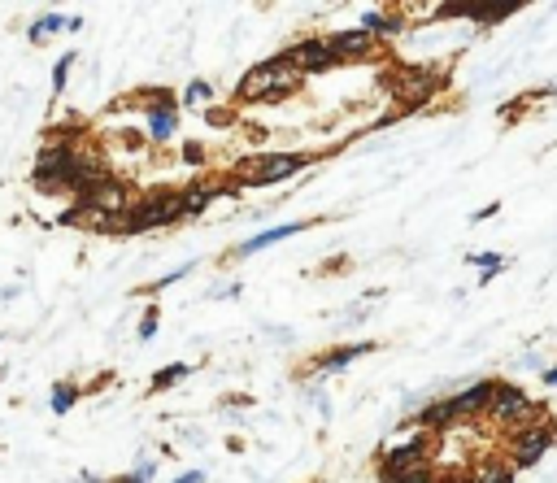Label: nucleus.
Segmentation results:
<instances>
[{
	"mask_svg": "<svg viewBox=\"0 0 557 483\" xmlns=\"http://www.w3.org/2000/svg\"><path fill=\"white\" fill-rule=\"evenodd\" d=\"M174 135V100L166 92H157V100L148 105V140L153 144H166Z\"/></svg>",
	"mask_w": 557,
	"mask_h": 483,
	"instance_id": "9",
	"label": "nucleus"
},
{
	"mask_svg": "<svg viewBox=\"0 0 557 483\" xmlns=\"http://www.w3.org/2000/svg\"><path fill=\"white\" fill-rule=\"evenodd\" d=\"M61 26H66V18H61V14H44L40 23L26 31V40H31V44H44V40H49V35H57Z\"/></svg>",
	"mask_w": 557,
	"mask_h": 483,
	"instance_id": "18",
	"label": "nucleus"
},
{
	"mask_svg": "<svg viewBox=\"0 0 557 483\" xmlns=\"http://www.w3.org/2000/svg\"><path fill=\"white\" fill-rule=\"evenodd\" d=\"M427 449H432V435H413V440H401V444H392L388 453L379 458V479L392 483L396 475H405L413 466H427Z\"/></svg>",
	"mask_w": 557,
	"mask_h": 483,
	"instance_id": "6",
	"label": "nucleus"
},
{
	"mask_svg": "<svg viewBox=\"0 0 557 483\" xmlns=\"http://www.w3.org/2000/svg\"><path fill=\"white\" fill-rule=\"evenodd\" d=\"M200 157H205V144H192V140H188V144H183V162L192 166V162H200Z\"/></svg>",
	"mask_w": 557,
	"mask_h": 483,
	"instance_id": "25",
	"label": "nucleus"
},
{
	"mask_svg": "<svg viewBox=\"0 0 557 483\" xmlns=\"http://www.w3.org/2000/svg\"><path fill=\"white\" fill-rule=\"evenodd\" d=\"M453 418H458V413H453V405H449V401H436V405H427V410H422V427H449Z\"/></svg>",
	"mask_w": 557,
	"mask_h": 483,
	"instance_id": "21",
	"label": "nucleus"
},
{
	"mask_svg": "<svg viewBox=\"0 0 557 483\" xmlns=\"http://www.w3.org/2000/svg\"><path fill=\"white\" fill-rule=\"evenodd\" d=\"M222 196L218 183H192V188H183L179 192V205H183V214H200L205 205H214Z\"/></svg>",
	"mask_w": 557,
	"mask_h": 483,
	"instance_id": "14",
	"label": "nucleus"
},
{
	"mask_svg": "<svg viewBox=\"0 0 557 483\" xmlns=\"http://www.w3.org/2000/svg\"><path fill=\"white\" fill-rule=\"evenodd\" d=\"M370 348H375L370 339L344 344V348H336V353H322V358H314V370H327V375H331V370H344V366H353L357 358H362V353H370Z\"/></svg>",
	"mask_w": 557,
	"mask_h": 483,
	"instance_id": "13",
	"label": "nucleus"
},
{
	"mask_svg": "<svg viewBox=\"0 0 557 483\" xmlns=\"http://www.w3.org/2000/svg\"><path fill=\"white\" fill-rule=\"evenodd\" d=\"M305 166H310V157H301V153H262V157H244L240 179L253 188H266V183H283L292 174H301Z\"/></svg>",
	"mask_w": 557,
	"mask_h": 483,
	"instance_id": "5",
	"label": "nucleus"
},
{
	"mask_svg": "<svg viewBox=\"0 0 557 483\" xmlns=\"http://www.w3.org/2000/svg\"><path fill=\"white\" fill-rule=\"evenodd\" d=\"M544 384L557 387V366H549V370H544Z\"/></svg>",
	"mask_w": 557,
	"mask_h": 483,
	"instance_id": "27",
	"label": "nucleus"
},
{
	"mask_svg": "<svg viewBox=\"0 0 557 483\" xmlns=\"http://www.w3.org/2000/svg\"><path fill=\"white\" fill-rule=\"evenodd\" d=\"M188 375H192V366L188 362H170L166 370H157V375H153V392H166V387H174V384H183V379H188Z\"/></svg>",
	"mask_w": 557,
	"mask_h": 483,
	"instance_id": "16",
	"label": "nucleus"
},
{
	"mask_svg": "<svg viewBox=\"0 0 557 483\" xmlns=\"http://www.w3.org/2000/svg\"><path fill=\"white\" fill-rule=\"evenodd\" d=\"M296 88H301V70L288 61V52H279V57H270V61H262V66H253L244 74L240 88H236V100H244V105H253V100H283Z\"/></svg>",
	"mask_w": 557,
	"mask_h": 483,
	"instance_id": "1",
	"label": "nucleus"
},
{
	"mask_svg": "<svg viewBox=\"0 0 557 483\" xmlns=\"http://www.w3.org/2000/svg\"><path fill=\"white\" fill-rule=\"evenodd\" d=\"M487 413H492L497 423H506L509 432L532 427V423H544V405H535L518 384H497V392H492V410Z\"/></svg>",
	"mask_w": 557,
	"mask_h": 483,
	"instance_id": "4",
	"label": "nucleus"
},
{
	"mask_svg": "<svg viewBox=\"0 0 557 483\" xmlns=\"http://www.w3.org/2000/svg\"><path fill=\"white\" fill-rule=\"evenodd\" d=\"M314 222H279V227H270V231H257V236H248L244 244H236V257H253V253H262V248H270V244L279 240H292L296 231H310Z\"/></svg>",
	"mask_w": 557,
	"mask_h": 483,
	"instance_id": "8",
	"label": "nucleus"
},
{
	"mask_svg": "<svg viewBox=\"0 0 557 483\" xmlns=\"http://www.w3.org/2000/svg\"><path fill=\"white\" fill-rule=\"evenodd\" d=\"M114 483H144L140 475H122V479H114Z\"/></svg>",
	"mask_w": 557,
	"mask_h": 483,
	"instance_id": "28",
	"label": "nucleus"
},
{
	"mask_svg": "<svg viewBox=\"0 0 557 483\" xmlns=\"http://www.w3.org/2000/svg\"><path fill=\"white\" fill-rule=\"evenodd\" d=\"M401 18H392V14H379V9H366L362 14V31H370V35H396L401 31Z\"/></svg>",
	"mask_w": 557,
	"mask_h": 483,
	"instance_id": "15",
	"label": "nucleus"
},
{
	"mask_svg": "<svg viewBox=\"0 0 557 483\" xmlns=\"http://www.w3.org/2000/svg\"><path fill=\"white\" fill-rule=\"evenodd\" d=\"M470 266H479V270H484V283H492V279L506 270V257H501V253H475V257H470Z\"/></svg>",
	"mask_w": 557,
	"mask_h": 483,
	"instance_id": "20",
	"label": "nucleus"
},
{
	"mask_svg": "<svg viewBox=\"0 0 557 483\" xmlns=\"http://www.w3.org/2000/svg\"><path fill=\"white\" fill-rule=\"evenodd\" d=\"M475 483H514V466L506 458L487 461V466H479V479Z\"/></svg>",
	"mask_w": 557,
	"mask_h": 483,
	"instance_id": "19",
	"label": "nucleus"
},
{
	"mask_svg": "<svg viewBox=\"0 0 557 483\" xmlns=\"http://www.w3.org/2000/svg\"><path fill=\"white\" fill-rule=\"evenodd\" d=\"M209 100H214V88H209L205 79H192L188 92H183V105H188V109H200V105H209Z\"/></svg>",
	"mask_w": 557,
	"mask_h": 483,
	"instance_id": "22",
	"label": "nucleus"
},
{
	"mask_svg": "<svg viewBox=\"0 0 557 483\" xmlns=\"http://www.w3.org/2000/svg\"><path fill=\"white\" fill-rule=\"evenodd\" d=\"M74 57H79V52H66V57L57 61V70H52V92H66V79H70Z\"/></svg>",
	"mask_w": 557,
	"mask_h": 483,
	"instance_id": "23",
	"label": "nucleus"
},
{
	"mask_svg": "<svg viewBox=\"0 0 557 483\" xmlns=\"http://www.w3.org/2000/svg\"><path fill=\"white\" fill-rule=\"evenodd\" d=\"M492 392H497V384H470L466 392H458L449 405H453V413H458V418H475V413L492 410Z\"/></svg>",
	"mask_w": 557,
	"mask_h": 483,
	"instance_id": "10",
	"label": "nucleus"
},
{
	"mask_svg": "<svg viewBox=\"0 0 557 483\" xmlns=\"http://www.w3.org/2000/svg\"><path fill=\"white\" fill-rule=\"evenodd\" d=\"M514 9H518V5H453V9H440V14H449V18H470V23H501Z\"/></svg>",
	"mask_w": 557,
	"mask_h": 483,
	"instance_id": "12",
	"label": "nucleus"
},
{
	"mask_svg": "<svg viewBox=\"0 0 557 483\" xmlns=\"http://www.w3.org/2000/svg\"><path fill=\"white\" fill-rule=\"evenodd\" d=\"M157 322H162V310H157V305H148L144 318H140V339H153V336H157Z\"/></svg>",
	"mask_w": 557,
	"mask_h": 483,
	"instance_id": "24",
	"label": "nucleus"
},
{
	"mask_svg": "<svg viewBox=\"0 0 557 483\" xmlns=\"http://www.w3.org/2000/svg\"><path fill=\"white\" fill-rule=\"evenodd\" d=\"M174 483H205V475H200V470H192V475H183V479H174Z\"/></svg>",
	"mask_w": 557,
	"mask_h": 483,
	"instance_id": "26",
	"label": "nucleus"
},
{
	"mask_svg": "<svg viewBox=\"0 0 557 483\" xmlns=\"http://www.w3.org/2000/svg\"><path fill=\"white\" fill-rule=\"evenodd\" d=\"M74 401H79V384H52V392H49L52 413H70Z\"/></svg>",
	"mask_w": 557,
	"mask_h": 483,
	"instance_id": "17",
	"label": "nucleus"
},
{
	"mask_svg": "<svg viewBox=\"0 0 557 483\" xmlns=\"http://www.w3.org/2000/svg\"><path fill=\"white\" fill-rule=\"evenodd\" d=\"M327 49H331V57H362V52H370L375 49V35H370V31H362V26H357V31H336V35H331V40H327Z\"/></svg>",
	"mask_w": 557,
	"mask_h": 483,
	"instance_id": "11",
	"label": "nucleus"
},
{
	"mask_svg": "<svg viewBox=\"0 0 557 483\" xmlns=\"http://www.w3.org/2000/svg\"><path fill=\"white\" fill-rule=\"evenodd\" d=\"M288 61L301 74H322V70L336 66V57H331V49H327V40H301L296 49H288Z\"/></svg>",
	"mask_w": 557,
	"mask_h": 483,
	"instance_id": "7",
	"label": "nucleus"
},
{
	"mask_svg": "<svg viewBox=\"0 0 557 483\" xmlns=\"http://www.w3.org/2000/svg\"><path fill=\"white\" fill-rule=\"evenodd\" d=\"M557 444V427L544 418V423H532V427H518V432H509L506 449H509V466L514 470H532L540 466V458L549 453Z\"/></svg>",
	"mask_w": 557,
	"mask_h": 483,
	"instance_id": "3",
	"label": "nucleus"
},
{
	"mask_svg": "<svg viewBox=\"0 0 557 483\" xmlns=\"http://www.w3.org/2000/svg\"><path fill=\"white\" fill-rule=\"evenodd\" d=\"M179 218H183L179 192H153V196H144L135 209H126L114 227H118L122 236H140V231H153V227H170V222H179Z\"/></svg>",
	"mask_w": 557,
	"mask_h": 483,
	"instance_id": "2",
	"label": "nucleus"
}]
</instances>
